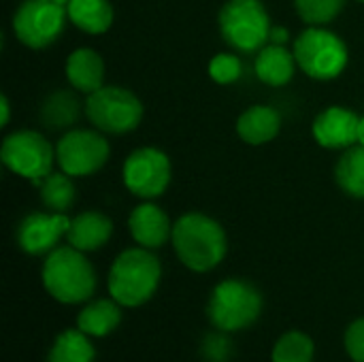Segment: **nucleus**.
<instances>
[{"instance_id":"obj_1","label":"nucleus","mask_w":364,"mask_h":362,"mask_svg":"<svg viewBox=\"0 0 364 362\" xmlns=\"http://www.w3.org/2000/svg\"><path fill=\"white\" fill-rule=\"evenodd\" d=\"M171 243L179 262L194 273L213 271L228 252L224 226L200 211H190L175 220Z\"/></svg>"},{"instance_id":"obj_2","label":"nucleus","mask_w":364,"mask_h":362,"mask_svg":"<svg viewBox=\"0 0 364 362\" xmlns=\"http://www.w3.org/2000/svg\"><path fill=\"white\" fill-rule=\"evenodd\" d=\"M162 280V265L154 250L128 247L111 265L107 288L111 299L122 307H141L158 290Z\"/></svg>"},{"instance_id":"obj_3","label":"nucleus","mask_w":364,"mask_h":362,"mask_svg":"<svg viewBox=\"0 0 364 362\" xmlns=\"http://www.w3.org/2000/svg\"><path fill=\"white\" fill-rule=\"evenodd\" d=\"M41 280L47 294L62 305H81L96 292V271L85 252L73 245L55 247L45 256Z\"/></svg>"},{"instance_id":"obj_4","label":"nucleus","mask_w":364,"mask_h":362,"mask_svg":"<svg viewBox=\"0 0 364 362\" xmlns=\"http://www.w3.org/2000/svg\"><path fill=\"white\" fill-rule=\"evenodd\" d=\"M292 51L299 70L314 81H333L341 77L350 62L346 41L328 26H307L294 38Z\"/></svg>"},{"instance_id":"obj_5","label":"nucleus","mask_w":364,"mask_h":362,"mask_svg":"<svg viewBox=\"0 0 364 362\" xmlns=\"http://www.w3.org/2000/svg\"><path fill=\"white\" fill-rule=\"evenodd\" d=\"M224 43L237 53H258L271 36V15L262 0H226L218 11Z\"/></svg>"},{"instance_id":"obj_6","label":"nucleus","mask_w":364,"mask_h":362,"mask_svg":"<svg viewBox=\"0 0 364 362\" xmlns=\"http://www.w3.org/2000/svg\"><path fill=\"white\" fill-rule=\"evenodd\" d=\"M83 113L90 126L96 130L119 137L141 126L145 107L132 90L122 85H102L100 90L85 96Z\"/></svg>"},{"instance_id":"obj_7","label":"nucleus","mask_w":364,"mask_h":362,"mask_svg":"<svg viewBox=\"0 0 364 362\" xmlns=\"http://www.w3.org/2000/svg\"><path fill=\"white\" fill-rule=\"evenodd\" d=\"M262 314L260 290L245 280H224L220 282L207 305V316L211 324L222 333H237L252 326Z\"/></svg>"},{"instance_id":"obj_8","label":"nucleus","mask_w":364,"mask_h":362,"mask_svg":"<svg viewBox=\"0 0 364 362\" xmlns=\"http://www.w3.org/2000/svg\"><path fill=\"white\" fill-rule=\"evenodd\" d=\"M0 160L6 171L38 186L49 173H53L55 145H51V141L38 130H13L2 139Z\"/></svg>"},{"instance_id":"obj_9","label":"nucleus","mask_w":364,"mask_h":362,"mask_svg":"<svg viewBox=\"0 0 364 362\" xmlns=\"http://www.w3.org/2000/svg\"><path fill=\"white\" fill-rule=\"evenodd\" d=\"M111 158V143L105 132L92 128H68L55 143V164L60 171L77 177L100 173Z\"/></svg>"},{"instance_id":"obj_10","label":"nucleus","mask_w":364,"mask_h":362,"mask_svg":"<svg viewBox=\"0 0 364 362\" xmlns=\"http://www.w3.org/2000/svg\"><path fill=\"white\" fill-rule=\"evenodd\" d=\"M66 21V6L55 0H21L13 11L11 30L23 47L38 51L62 36Z\"/></svg>"},{"instance_id":"obj_11","label":"nucleus","mask_w":364,"mask_h":362,"mask_svg":"<svg viewBox=\"0 0 364 362\" xmlns=\"http://www.w3.org/2000/svg\"><path fill=\"white\" fill-rule=\"evenodd\" d=\"M122 181L124 188L141 201L160 198L173 181L168 154L154 145L132 149L122 164Z\"/></svg>"},{"instance_id":"obj_12","label":"nucleus","mask_w":364,"mask_h":362,"mask_svg":"<svg viewBox=\"0 0 364 362\" xmlns=\"http://www.w3.org/2000/svg\"><path fill=\"white\" fill-rule=\"evenodd\" d=\"M70 226L68 213H58V211H32L23 215L17 224L15 239L21 252L28 256H47L62 239H66Z\"/></svg>"},{"instance_id":"obj_13","label":"nucleus","mask_w":364,"mask_h":362,"mask_svg":"<svg viewBox=\"0 0 364 362\" xmlns=\"http://www.w3.org/2000/svg\"><path fill=\"white\" fill-rule=\"evenodd\" d=\"M358 124L360 115L356 111L341 105H331L316 115L311 137L328 151H346L358 143Z\"/></svg>"},{"instance_id":"obj_14","label":"nucleus","mask_w":364,"mask_h":362,"mask_svg":"<svg viewBox=\"0 0 364 362\" xmlns=\"http://www.w3.org/2000/svg\"><path fill=\"white\" fill-rule=\"evenodd\" d=\"M173 224L168 213L154 201H143L128 215V230L136 245L158 250L173 237Z\"/></svg>"},{"instance_id":"obj_15","label":"nucleus","mask_w":364,"mask_h":362,"mask_svg":"<svg viewBox=\"0 0 364 362\" xmlns=\"http://www.w3.org/2000/svg\"><path fill=\"white\" fill-rule=\"evenodd\" d=\"M107 64L94 47H77L64 62V77L73 90L90 96L105 85Z\"/></svg>"},{"instance_id":"obj_16","label":"nucleus","mask_w":364,"mask_h":362,"mask_svg":"<svg viewBox=\"0 0 364 362\" xmlns=\"http://www.w3.org/2000/svg\"><path fill=\"white\" fill-rule=\"evenodd\" d=\"M282 124L284 117L273 105H252L237 117L235 130L245 145L262 147L279 137Z\"/></svg>"},{"instance_id":"obj_17","label":"nucleus","mask_w":364,"mask_h":362,"mask_svg":"<svg viewBox=\"0 0 364 362\" xmlns=\"http://www.w3.org/2000/svg\"><path fill=\"white\" fill-rule=\"evenodd\" d=\"M113 220L96 209H87L70 218V226L66 233L68 245H73L79 252H98L105 247L113 237Z\"/></svg>"},{"instance_id":"obj_18","label":"nucleus","mask_w":364,"mask_h":362,"mask_svg":"<svg viewBox=\"0 0 364 362\" xmlns=\"http://www.w3.org/2000/svg\"><path fill=\"white\" fill-rule=\"evenodd\" d=\"M299 70L294 51L286 45L267 43L254 60V73L260 83L269 87H284L288 85Z\"/></svg>"},{"instance_id":"obj_19","label":"nucleus","mask_w":364,"mask_h":362,"mask_svg":"<svg viewBox=\"0 0 364 362\" xmlns=\"http://www.w3.org/2000/svg\"><path fill=\"white\" fill-rule=\"evenodd\" d=\"M68 21L92 36H100L111 30L115 19V9L111 0H70L66 6Z\"/></svg>"},{"instance_id":"obj_20","label":"nucleus","mask_w":364,"mask_h":362,"mask_svg":"<svg viewBox=\"0 0 364 362\" xmlns=\"http://www.w3.org/2000/svg\"><path fill=\"white\" fill-rule=\"evenodd\" d=\"M77 90H53L41 102L38 117L49 130H66L73 128L81 115V102L77 98Z\"/></svg>"},{"instance_id":"obj_21","label":"nucleus","mask_w":364,"mask_h":362,"mask_svg":"<svg viewBox=\"0 0 364 362\" xmlns=\"http://www.w3.org/2000/svg\"><path fill=\"white\" fill-rule=\"evenodd\" d=\"M122 322V305L115 299H96L77 316V329L87 337H107Z\"/></svg>"},{"instance_id":"obj_22","label":"nucleus","mask_w":364,"mask_h":362,"mask_svg":"<svg viewBox=\"0 0 364 362\" xmlns=\"http://www.w3.org/2000/svg\"><path fill=\"white\" fill-rule=\"evenodd\" d=\"M335 181L339 190L352 198H364V145H352L335 164Z\"/></svg>"},{"instance_id":"obj_23","label":"nucleus","mask_w":364,"mask_h":362,"mask_svg":"<svg viewBox=\"0 0 364 362\" xmlns=\"http://www.w3.org/2000/svg\"><path fill=\"white\" fill-rule=\"evenodd\" d=\"M38 196L45 209L68 213V209L77 201V188L70 175H66L64 171H53L38 183Z\"/></svg>"},{"instance_id":"obj_24","label":"nucleus","mask_w":364,"mask_h":362,"mask_svg":"<svg viewBox=\"0 0 364 362\" xmlns=\"http://www.w3.org/2000/svg\"><path fill=\"white\" fill-rule=\"evenodd\" d=\"M94 346L90 337L79 329H68L60 333L47 354V362H94Z\"/></svg>"},{"instance_id":"obj_25","label":"nucleus","mask_w":364,"mask_h":362,"mask_svg":"<svg viewBox=\"0 0 364 362\" xmlns=\"http://www.w3.org/2000/svg\"><path fill=\"white\" fill-rule=\"evenodd\" d=\"M316 346L311 337L303 331H288L284 333L271 354L273 362H314Z\"/></svg>"},{"instance_id":"obj_26","label":"nucleus","mask_w":364,"mask_h":362,"mask_svg":"<svg viewBox=\"0 0 364 362\" xmlns=\"http://www.w3.org/2000/svg\"><path fill=\"white\" fill-rule=\"evenodd\" d=\"M346 2L348 0H294V9L307 26H328L341 15Z\"/></svg>"},{"instance_id":"obj_27","label":"nucleus","mask_w":364,"mask_h":362,"mask_svg":"<svg viewBox=\"0 0 364 362\" xmlns=\"http://www.w3.org/2000/svg\"><path fill=\"white\" fill-rule=\"evenodd\" d=\"M207 73L211 77L213 83L218 85H232L243 77V62L237 55V51H224V53H215L209 64H207Z\"/></svg>"},{"instance_id":"obj_28","label":"nucleus","mask_w":364,"mask_h":362,"mask_svg":"<svg viewBox=\"0 0 364 362\" xmlns=\"http://www.w3.org/2000/svg\"><path fill=\"white\" fill-rule=\"evenodd\" d=\"M346 350L354 362H364V318L354 320L346 331Z\"/></svg>"},{"instance_id":"obj_29","label":"nucleus","mask_w":364,"mask_h":362,"mask_svg":"<svg viewBox=\"0 0 364 362\" xmlns=\"http://www.w3.org/2000/svg\"><path fill=\"white\" fill-rule=\"evenodd\" d=\"M269 43H273V45H288V43H290V30H288L286 26L273 23Z\"/></svg>"},{"instance_id":"obj_30","label":"nucleus","mask_w":364,"mask_h":362,"mask_svg":"<svg viewBox=\"0 0 364 362\" xmlns=\"http://www.w3.org/2000/svg\"><path fill=\"white\" fill-rule=\"evenodd\" d=\"M0 111H2V117H0V128H6L11 124V100L6 94L0 96Z\"/></svg>"},{"instance_id":"obj_31","label":"nucleus","mask_w":364,"mask_h":362,"mask_svg":"<svg viewBox=\"0 0 364 362\" xmlns=\"http://www.w3.org/2000/svg\"><path fill=\"white\" fill-rule=\"evenodd\" d=\"M358 145H364V115H360V124H358Z\"/></svg>"},{"instance_id":"obj_32","label":"nucleus","mask_w":364,"mask_h":362,"mask_svg":"<svg viewBox=\"0 0 364 362\" xmlns=\"http://www.w3.org/2000/svg\"><path fill=\"white\" fill-rule=\"evenodd\" d=\"M55 2H58V4H62V6H68V2H70V0H55Z\"/></svg>"},{"instance_id":"obj_33","label":"nucleus","mask_w":364,"mask_h":362,"mask_svg":"<svg viewBox=\"0 0 364 362\" xmlns=\"http://www.w3.org/2000/svg\"><path fill=\"white\" fill-rule=\"evenodd\" d=\"M358 2H363V4H364V0H358Z\"/></svg>"}]
</instances>
